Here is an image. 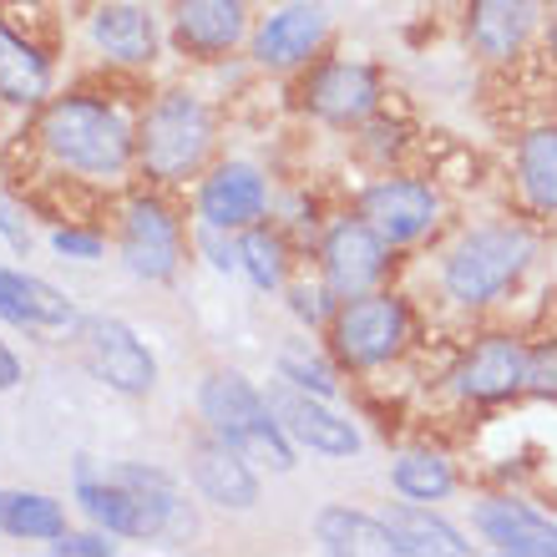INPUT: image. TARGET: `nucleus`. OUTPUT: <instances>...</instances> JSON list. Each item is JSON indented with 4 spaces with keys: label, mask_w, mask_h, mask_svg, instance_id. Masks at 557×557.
Instances as JSON below:
<instances>
[{
    "label": "nucleus",
    "mask_w": 557,
    "mask_h": 557,
    "mask_svg": "<svg viewBox=\"0 0 557 557\" xmlns=\"http://www.w3.org/2000/svg\"><path fill=\"white\" fill-rule=\"evenodd\" d=\"M72 502L122 543H158V537L188 543V537H198V517H193L183 482L173 471L147 467V461L91 467V456H76Z\"/></svg>",
    "instance_id": "nucleus-1"
},
{
    "label": "nucleus",
    "mask_w": 557,
    "mask_h": 557,
    "mask_svg": "<svg viewBox=\"0 0 557 557\" xmlns=\"http://www.w3.org/2000/svg\"><path fill=\"white\" fill-rule=\"evenodd\" d=\"M36 137L57 168L91 183H122L137 168V127L102 97H51L41 102Z\"/></svg>",
    "instance_id": "nucleus-2"
},
{
    "label": "nucleus",
    "mask_w": 557,
    "mask_h": 557,
    "mask_svg": "<svg viewBox=\"0 0 557 557\" xmlns=\"http://www.w3.org/2000/svg\"><path fill=\"white\" fill-rule=\"evenodd\" d=\"M537 259V234L528 223H476L441 259V294L456 309H486L507 299Z\"/></svg>",
    "instance_id": "nucleus-3"
},
{
    "label": "nucleus",
    "mask_w": 557,
    "mask_h": 557,
    "mask_svg": "<svg viewBox=\"0 0 557 557\" xmlns=\"http://www.w3.org/2000/svg\"><path fill=\"white\" fill-rule=\"evenodd\" d=\"M198 421L219 431L228 446H238L259 471L289 476L299 467V451L284 436V425L269 406V391H259L244 370H208L198 381Z\"/></svg>",
    "instance_id": "nucleus-4"
},
{
    "label": "nucleus",
    "mask_w": 557,
    "mask_h": 557,
    "mask_svg": "<svg viewBox=\"0 0 557 557\" xmlns=\"http://www.w3.org/2000/svg\"><path fill=\"white\" fill-rule=\"evenodd\" d=\"M208 152H213V112L193 91H162L137 117V173L158 188L198 177L208 168Z\"/></svg>",
    "instance_id": "nucleus-5"
},
{
    "label": "nucleus",
    "mask_w": 557,
    "mask_h": 557,
    "mask_svg": "<svg viewBox=\"0 0 557 557\" xmlns=\"http://www.w3.org/2000/svg\"><path fill=\"white\" fill-rule=\"evenodd\" d=\"M335 366L345 370H381L406 355L411 345V305L396 289H366L339 299L335 320L324 330Z\"/></svg>",
    "instance_id": "nucleus-6"
},
{
    "label": "nucleus",
    "mask_w": 557,
    "mask_h": 557,
    "mask_svg": "<svg viewBox=\"0 0 557 557\" xmlns=\"http://www.w3.org/2000/svg\"><path fill=\"white\" fill-rule=\"evenodd\" d=\"M76 350H82V366L91 370V381H102L117 396L143 400L158 391V355L117 314H87V320H76Z\"/></svg>",
    "instance_id": "nucleus-7"
},
{
    "label": "nucleus",
    "mask_w": 557,
    "mask_h": 557,
    "mask_svg": "<svg viewBox=\"0 0 557 557\" xmlns=\"http://www.w3.org/2000/svg\"><path fill=\"white\" fill-rule=\"evenodd\" d=\"M117 259L143 284H173L183 269V223L158 193H137L122 208L117 223Z\"/></svg>",
    "instance_id": "nucleus-8"
},
{
    "label": "nucleus",
    "mask_w": 557,
    "mask_h": 557,
    "mask_svg": "<svg viewBox=\"0 0 557 557\" xmlns=\"http://www.w3.org/2000/svg\"><path fill=\"white\" fill-rule=\"evenodd\" d=\"M355 213H360L391 249H411V244H421L425 234H436L446 203H441V193L431 188L425 177L385 173V177H375V183L360 188Z\"/></svg>",
    "instance_id": "nucleus-9"
},
{
    "label": "nucleus",
    "mask_w": 557,
    "mask_h": 557,
    "mask_svg": "<svg viewBox=\"0 0 557 557\" xmlns=\"http://www.w3.org/2000/svg\"><path fill=\"white\" fill-rule=\"evenodd\" d=\"M269 406H274L284 436L294 441V451L324 456V461H350V456L366 451L360 425L345 411H335V400L309 396V391H299V385L274 375V381H269Z\"/></svg>",
    "instance_id": "nucleus-10"
},
{
    "label": "nucleus",
    "mask_w": 557,
    "mask_h": 557,
    "mask_svg": "<svg viewBox=\"0 0 557 557\" xmlns=\"http://www.w3.org/2000/svg\"><path fill=\"white\" fill-rule=\"evenodd\" d=\"M305 112L320 117L324 127H360L381 112V97H385V76L370 66V61H355V57H330V61H314L305 76Z\"/></svg>",
    "instance_id": "nucleus-11"
},
{
    "label": "nucleus",
    "mask_w": 557,
    "mask_h": 557,
    "mask_svg": "<svg viewBox=\"0 0 557 557\" xmlns=\"http://www.w3.org/2000/svg\"><path fill=\"white\" fill-rule=\"evenodd\" d=\"M391 259H396V249L360 213H345L320 234V278L330 284L335 299L381 289L391 274Z\"/></svg>",
    "instance_id": "nucleus-12"
},
{
    "label": "nucleus",
    "mask_w": 557,
    "mask_h": 557,
    "mask_svg": "<svg viewBox=\"0 0 557 557\" xmlns=\"http://www.w3.org/2000/svg\"><path fill=\"white\" fill-rule=\"evenodd\" d=\"M183 471H188L193 492H198L208 507H219V512H253L259 497H264L259 467H253L238 446H228L219 431H208V425L188 441V451H183Z\"/></svg>",
    "instance_id": "nucleus-13"
},
{
    "label": "nucleus",
    "mask_w": 557,
    "mask_h": 557,
    "mask_svg": "<svg viewBox=\"0 0 557 557\" xmlns=\"http://www.w3.org/2000/svg\"><path fill=\"white\" fill-rule=\"evenodd\" d=\"M324 41H330V15L320 0H289L253 26L249 57L269 72H299L320 57Z\"/></svg>",
    "instance_id": "nucleus-14"
},
{
    "label": "nucleus",
    "mask_w": 557,
    "mask_h": 557,
    "mask_svg": "<svg viewBox=\"0 0 557 557\" xmlns=\"http://www.w3.org/2000/svg\"><path fill=\"white\" fill-rule=\"evenodd\" d=\"M198 223H219V228H234L244 234L249 223H264L269 213V177L259 162L249 158H228V162H213L198 183Z\"/></svg>",
    "instance_id": "nucleus-15"
},
{
    "label": "nucleus",
    "mask_w": 557,
    "mask_h": 557,
    "mask_svg": "<svg viewBox=\"0 0 557 557\" xmlns=\"http://www.w3.org/2000/svg\"><path fill=\"white\" fill-rule=\"evenodd\" d=\"M528 381V345L517 335H482L451 370V391L471 406H502V400L522 396Z\"/></svg>",
    "instance_id": "nucleus-16"
},
{
    "label": "nucleus",
    "mask_w": 557,
    "mask_h": 557,
    "mask_svg": "<svg viewBox=\"0 0 557 557\" xmlns=\"http://www.w3.org/2000/svg\"><path fill=\"white\" fill-rule=\"evenodd\" d=\"M471 528L486 547L507 557H557V522L522 497H482L471 507Z\"/></svg>",
    "instance_id": "nucleus-17"
},
{
    "label": "nucleus",
    "mask_w": 557,
    "mask_h": 557,
    "mask_svg": "<svg viewBox=\"0 0 557 557\" xmlns=\"http://www.w3.org/2000/svg\"><path fill=\"white\" fill-rule=\"evenodd\" d=\"M249 36V0H173V41L193 61H219Z\"/></svg>",
    "instance_id": "nucleus-18"
},
{
    "label": "nucleus",
    "mask_w": 557,
    "mask_h": 557,
    "mask_svg": "<svg viewBox=\"0 0 557 557\" xmlns=\"http://www.w3.org/2000/svg\"><path fill=\"white\" fill-rule=\"evenodd\" d=\"M543 5L547 0H467V46L492 66L517 61L543 26Z\"/></svg>",
    "instance_id": "nucleus-19"
},
{
    "label": "nucleus",
    "mask_w": 557,
    "mask_h": 557,
    "mask_svg": "<svg viewBox=\"0 0 557 557\" xmlns=\"http://www.w3.org/2000/svg\"><path fill=\"white\" fill-rule=\"evenodd\" d=\"M91 46L117 66H152L158 61V15L143 0H107L91 11Z\"/></svg>",
    "instance_id": "nucleus-20"
},
{
    "label": "nucleus",
    "mask_w": 557,
    "mask_h": 557,
    "mask_svg": "<svg viewBox=\"0 0 557 557\" xmlns=\"http://www.w3.org/2000/svg\"><path fill=\"white\" fill-rule=\"evenodd\" d=\"M0 320L15 324V330H76V305L57 284L26 274V269L0 264Z\"/></svg>",
    "instance_id": "nucleus-21"
},
{
    "label": "nucleus",
    "mask_w": 557,
    "mask_h": 557,
    "mask_svg": "<svg viewBox=\"0 0 557 557\" xmlns=\"http://www.w3.org/2000/svg\"><path fill=\"white\" fill-rule=\"evenodd\" d=\"M314 543L330 557H400V543L385 512H360V507H345V502H330L314 512Z\"/></svg>",
    "instance_id": "nucleus-22"
},
{
    "label": "nucleus",
    "mask_w": 557,
    "mask_h": 557,
    "mask_svg": "<svg viewBox=\"0 0 557 557\" xmlns=\"http://www.w3.org/2000/svg\"><path fill=\"white\" fill-rule=\"evenodd\" d=\"M385 522L396 532L400 557H471V537L461 528H451L431 502H391Z\"/></svg>",
    "instance_id": "nucleus-23"
},
{
    "label": "nucleus",
    "mask_w": 557,
    "mask_h": 557,
    "mask_svg": "<svg viewBox=\"0 0 557 557\" xmlns=\"http://www.w3.org/2000/svg\"><path fill=\"white\" fill-rule=\"evenodd\" d=\"M517 193L537 219H557V122H537L517 137Z\"/></svg>",
    "instance_id": "nucleus-24"
},
{
    "label": "nucleus",
    "mask_w": 557,
    "mask_h": 557,
    "mask_svg": "<svg viewBox=\"0 0 557 557\" xmlns=\"http://www.w3.org/2000/svg\"><path fill=\"white\" fill-rule=\"evenodd\" d=\"M46 97H51V61L0 21V102L41 107Z\"/></svg>",
    "instance_id": "nucleus-25"
},
{
    "label": "nucleus",
    "mask_w": 557,
    "mask_h": 557,
    "mask_svg": "<svg viewBox=\"0 0 557 557\" xmlns=\"http://www.w3.org/2000/svg\"><path fill=\"white\" fill-rule=\"evenodd\" d=\"M0 532L15 543H57L66 532V507L51 492L0 486Z\"/></svg>",
    "instance_id": "nucleus-26"
},
{
    "label": "nucleus",
    "mask_w": 557,
    "mask_h": 557,
    "mask_svg": "<svg viewBox=\"0 0 557 557\" xmlns=\"http://www.w3.org/2000/svg\"><path fill=\"white\" fill-rule=\"evenodd\" d=\"M456 486H461V476H456L446 451L411 446V451H400L396 461H391V492L406 502H431V507H436V502L456 497Z\"/></svg>",
    "instance_id": "nucleus-27"
},
{
    "label": "nucleus",
    "mask_w": 557,
    "mask_h": 557,
    "mask_svg": "<svg viewBox=\"0 0 557 557\" xmlns=\"http://www.w3.org/2000/svg\"><path fill=\"white\" fill-rule=\"evenodd\" d=\"M238 274L249 278L259 294H284L289 284V244L269 223H249L238 234Z\"/></svg>",
    "instance_id": "nucleus-28"
},
{
    "label": "nucleus",
    "mask_w": 557,
    "mask_h": 557,
    "mask_svg": "<svg viewBox=\"0 0 557 557\" xmlns=\"http://www.w3.org/2000/svg\"><path fill=\"white\" fill-rule=\"evenodd\" d=\"M274 375L278 381H289V385H299V391H309V396H324V400L339 396L335 366L320 360V355H309V339H289V345L274 355Z\"/></svg>",
    "instance_id": "nucleus-29"
},
{
    "label": "nucleus",
    "mask_w": 557,
    "mask_h": 557,
    "mask_svg": "<svg viewBox=\"0 0 557 557\" xmlns=\"http://www.w3.org/2000/svg\"><path fill=\"white\" fill-rule=\"evenodd\" d=\"M284 294H289V314L305 330H330V320H335L339 299L330 294V284H309V278H299V284H284Z\"/></svg>",
    "instance_id": "nucleus-30"
},
{
    "label": "nucleus",
    "mask_w": 557,
    "mask_h": 557,
    "mask_svg": "<svg viewBox=\"0 0 557 557\" xmlns=\"http://www.w3.org/2000/svg\"><path fill=\"white\" fill-rule=\"evenodd\" d=\"M522 396L557 400V339L528 345V381H522Z\"/></svg>",
    "instance_id": "nucleus-31"
},
{
    "label": "nucleus",
    "mask_w": 557,
    "mask_h": 557,
    "mask_svg": "<svg viewBox=\"0 0 557 557\" xmlns=\"http://www.w3.org/2000/svg\"><path fill=\"white\" fill-rule=\"evenodd\" d=\"M198 249L208 253L213 274H238V234L219 223H198Z\"/></svg>",
    "instance_id": "nucleus-32"
},
{
    "label": "nucleus",
    "mask_w": 557,
    "mask_h": 557,
    "mask_svg": "<svg viewBox=\"0 0 557 557\" xmlns=\"http://www.w3.org/2000/svg\"><path fill=\"white\" fill-rule=\"evenodd\" d=\"M57 557H112L117 553V543H112V532H61L57 543H46Z\"/></svg>",
    "instance_id": "nucleus-33"
},
{
    "label": "nucleus",
    "mask_w": 557,
    "mask_h": 557,
    "mask_svg": "<svg viewBox=\"0 0 557 557\" xmlns=\"http://www.w3.org/2000/svg\"><path fill=\"white\" fill-rule=\"evenodd\" d=\"M51 249H57L61 259L91 264V259H102V253H107V244H102V234H82V228H57V234H51Z\"/></svg>",
    "instance_id": "nucleus-34"
},
{
    "label": "nucleus",
    "mask_w": 557,
    "mask_h": 557,
    "mask_svg": "<svg viewBox=\"0 0 557 557\" xmlns=\"http://www.w3.org/2000/svg\"><path fill=\"white\" fill-rule=\"evenodd\" d=\"M21 381H26V360L11 350V339H0V396L21 391Z\"/></svg>",
    "instance_id": "nucleus-35"
},
{
    "label": "nucleus",
    "mask_w": 557,
    "mask_h": 557,
    "mask_svg": "<svg viewBox=\"0 0 557 557\" xmlns=\"http://www.w3.org/2000/svg\"><path fill=\"white\" fill-rule=\"evenodd\" d=\"M0 238H5V244H11V249H26L30 238H26V228H21V223H15V213L5 203H0Z\"/></svg>",
    "instance_id": "nucleus-36"
},
{
    "label": "nucleus",
    "mask_w": 557,
    "mask_h": 557,
    "mask_svg": "<svg viewBox=\"0 0 557 557\" xmlns=\"http://www.w3.org/2000/svg\"><path fill=\"white\" fill-rule=\"evenodd\" d=\"M21 5H41V0H21Z\"/></svg>",
    "instance_id": "nucleus-37"
},
{
    "label": "nucleus",
    "mask_w": 557,
    "mask_h": 557,
    "mask_svg": "<svg viewBox=\"0 0 557 557\" xmlns=\"http://www.w3.org/2000/svg\"><path fill=\"white\" fill-rule=\"evenodd\" d=\"M547 5H553V11H557V0H547Z\"/></svg>",
    "instance_id": "nucleus-38"
}]
</instances>
